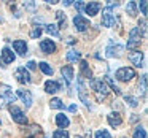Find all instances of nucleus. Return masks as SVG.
Instances as JSON below:
<instances>
[{
    "instance_id": "obj_1",
    "label": "nucleus",
    "mask_w": 148,
    "mask_h": 138,
    "mask_svg": "<svg viewBox=\"0 0 148 138\" xmlns=\"http://www.w3.org/2000/svg\"><path fill=\"white\" fill-rule=\"evenodd\" d=\"M89 86H91V89L94 90L97 100H103L107 97V94H108V87H107L105 81L99 80V78H91V80H89Z\"/></svg>"
},
{
    "instance_id": "obj_2",
    "label": "nucleus",
    "mask_w": 148,
    "mask_h": 138,
    "mask_svg": "<svg viewBox=\"0 0 148 138\" xmlns=\"http://www.w3.org/2000/svg\"><path fill=\"white\" fill-rule=\"evenodd\" d=\"M140 38H142L140 30H138L137 27L131 29V32H129V41H127V46H126V48H127L129 51H135V48L140 46V41H142Z\"/></svg>"
},
{
    "instance_id": "obj_3",
    "label": "nucleus",
    "mask_w": 148,
    "mask_h": 138,
    "mask_svg": "<svg viewBox=\"0 0 148 138\" xmlns=\"http://www.w3.org/2000/svg\"><path fill=\"white\" fill-rule=\"evenodd\" d=\"M115 76H116V80L124 81V83H126V81H131L132 78H135V70H134V68H131V67H121V68L116 70Z\"/></svg>"
},
{
    "instance_id": "obj_4",
    "label": "nucleus",
    "mask_w": 148,
    "mask_h": 138,
    "mask_svg": "<svg viewBox=\"0 0 148 138\" xmlns=\"http://www.w3.org/2000/svg\"><path fill=\"white\" fill-rule=\"evenodd\" d=\"M8 109H10V114H11V118H13L14 122H18V124H21V125L27 124V116L24 114V111H23L21 108H18V106L11 105Z\"/></svg>"
},
{
    "instance_id": "obj_5",
    "label": "nucleus",
    "mask_w": 148,
    "mask_h": 138,
    "mask_svg": "<svg viewBox=\"0 0 148 138\" xmlns=\"http://www.w3.org/2000/svg\"><path fill=\"white\" fill-rule=\"evenodd\" d=\"M0 97L3 100H7L8 103H14L16 102V94L13 92L8 84H0Z\"/></svg>"
},
{
    "instance_id": "obj_6",
    "label": "nucleus",
    "mask_w": 148,
    "mask_h": 138,
    "mask_svg": "<svg viewBox=\"0 0 148 138\" xmlns=\"http://www.w3.org/2000/svg\"><path fill=\"white\" fill-rule=\"evenodd\" d=\"M73 24H75V29H77L78 32H84V30H88L91 27L89 19L84 18L83 14H77V16L73 18Z\"/></svg>"
},
{
    "instance_id": "obj_7",
    "label": "nucleus",
    "mask_w": 148,
    "mask_h": 138,
    "mask_svg": "<svg viewBox=\"0 0 148 138\" xmlns=\"http://www.w3.org/2000/svg\"><path fill=\"white\" fill-rule=\"evenodd\" d=\"M14 78H16L19 83H23V84H29L30 81H32V78H30V73H29V70H27L26 67H19L16 71H14Z\"/></svg>"
},
{
    "instance_id": "obj_8",
    "label": "nucleus",
    "mask_w": 148,
    "mask_h": 138,
    "mask_svg": "<svg viewBox=\"0 0 148 138\" xmlns=\"http://www.w3.org/2000/svg\"><path fill=\"white\" fill-rule=\"evenodd\" d=\"M127 57L135 67H143V52L142 51H137V49H135V51H131Z\"/></svg>"
},
{
    "instance_id": "obj_9",
    "label": "nucleus",
    "mask_w": 148,
    "mask_h": 138,
    "mask_svg": "<svg viewBox=\"0 0 148 138\" xmlns=\"http://www.w3.org/2000/svg\"><path fill=\"white\" fill-rule=\"evenodd\" d=\"M83 10L86 11L89 16H96V14L102 10V3H100V2H89V3L84 5Z\"/></svg>"
},
{
    "instance_id": "obj_10",
    "label": "nucleus",
    "mask_w": 148,
    "mask_h": 138,
    "mask_svg": "<svg viewBox=\"0 0 148 138\" xmlns=\"http://www.w3.org/2000/svg\"><path fill=\"white\" fill-rule=\"evenodd\" d=\"M123 51H124V46H121V45H110L105 49L107 57H119L123 54Z\"/></svg>"
},
{
    "instance_id": "obj_11",
    "label": "nucleus",
    "mask_w": 148,
    "mask_h": 138,
    "mask_svg": "<svg viewBox=\"0 0 148 138\" xmlns=\"http://www.w3.org/2000/svg\"><path fill=\"white\" fill-rule=\"evenodd\" d=\"M102 26H103V27H112V26H115V16L112 14V11H110L108 8H103Z\"/></svg>"
},
{
    "instance_id": "obj_12",
    "label": "nucleus",
    "mask_w": 148,
    "mask_h": 138,
    "mask_svg": "<svg viewBox=\"0 0 148 138\" xmlns=\"http://www.w3.org/2000/svg\"><path fill=\"white\" fill-rule=\"evenodd\" d=\"M78 95H80L81 102L84 105L89 106V99L86 97V87H84V83H83V78L81 76H78Z\"/></svg>"
},
{
    "instance_id": "obj_13",
    "label": "nucleus",
    "mask_w": 148,
    "mask_h": 138,
    "mask_svg": "<svg viewBox=\"0 0 148 138\" xmlns=\"http://www.w3.org/2000/svg\"><path fill=\"white\" fill-rule=\"evenodd\" d=\"M40 49H42L45 54H51L56 51V43L53 40H42L40 41Z\"/></svg>"
},
{
    "instance_id": "obj_14",
    "label": "nucleus",
    "mask_w": 148,
    "mask_h": 138,
    "mask_svg": "<svg viewBox=\"0 0 148 138\" xmlns=\"http://www.w3.org/2000/svg\"><path fill=\"white\" fill-rule=\"evenodd\" d=\"M16 97H19L21 100L24 102V105L29 108L30 105H32V94L29 92V90H24V89H18L16 92Z\"/></svg>"
},
{
    "instance_id": "obj_15",
    "label": "nucleus",
    "mask_w": 148,
    "mask_h": 138,
    "mask_svg": "<svg viewBox=\"0 0 148 138\" xmlns=\"http://www.w3.org/2000/svg\"><path fill=\"white\" fill-rule=\"evenodd\" d=\"M61 73H62V76H64V80L67 84H70L72 81H73V67H72V65H64V67L61 68Z\"/></svg>"
},
{
    "instance_id": "obj_16",
    "label": "nucleus",
    "mask_w": 148,
    "mask_h": 138,
    "mask_svg": "<svg viewBox=\"0 0 148 138\" xmlns=\"http://www.w3.org/2000/svg\"><path fill=\"white\" fill-rule=\"evenodd\" d=\"M14 54H13V51H11L8 46H5L3 49H2V62L3 64H11V62H14Z\"/></svg>"
},
{
    "instance_id": "obj_17",
    "label": "nucleus",
    "mask_w": 148,
    "mask_h": 138,
    "mask_svg": "<svg viewBox=\"0 0 148 138\" xmlns=\"http://www.w3.org/2000/svg\"><path fill=\"white\" fill-rule=\"evenodd\" d=\"M107 119H108V124L112 125V127H119V125L123 124V118L119 113H110L108 116H107Z\"/></svg>"
},
{
    "instance_id": "obj_18",
    "label": "nucleus",
    "mask_w": 148,
    "mask_h": 138,
    "mask_svg": "<svg viewBox=\"0 0 148 138\" xmlns=\"http://www.w3.org/2000/svg\"><path fill=\"white\" fill-rule=\"evenodd\" d=\"M13 48L16 49V52L19 56H26L27 54V45L24 40H14L13 41Z\"/></svg>"
},
{
    "instance_id": "obj_19",
    "label": "nucleus",
    "mask_w": 148,
    "mask_h": 138,
    "mask_svg": "<svg viewBox=\"0 0 148 138\" xmlns=\"http://www.w3.org/2000/svg\"><path fill=\"white\" fill-rule=\"evenodd\" d=\"M45 90L48 94H54V92H58V90H61V84H59L58 81L49 80V81H46V83H45Z\"/></svg>"
},
{
    "instance_id": "obj_20",
    "label": "nucleus",
    "mask_w": 148,
    "mask_h": 138,
    "mask_svg": "<svg viewBox=\"0 0 148 138\" xmlns=\"http://www.w3.org/2000/svg\"><path fill=\"white\" fill-rule=\"evenodd\" d=\"M56 124H58V127H61L62 130H64L65 127H69V124H70V121H69V118L65 114H62V113H59L58 116H56Z\"/></svg>"
},
{
    "instance_id": "obj_21",
    "label": "nucleus",
    "mask_w": 148,
    "mask_h": 138,
    "mask_svg": "<svg viewBox=\"0 0 148 138\" xmlns=\"http://www.w3.org/2000/svg\"><path fill=\"white\" fill-rule=\"evenodd\" d=\"M80 70H81V75H83L84 78H89V80H91V76H92V71H91L88 62H84V61L80 62ZM83 76H81V78H83Z\"/></svg>"
},
{
    "instance_id": "obj_22",
    "label": "nucleus",
    "mask_w": 148,
    "mask_h": 138,
    "mask_svg": "<svg viewBox=\"0 0 148 138\" xmlns=\"http://www.w3.org/2000/svg\"><path fill=\"white\" fill-rule=\"evenodd\" d=\"M46 32L49 33V35H53V37H56V38H61V33H59V30H58V27L54 26V24H48L46 26Z\"/></svg>"
},
{
    "instance_id": "obj_23",
    "label": "nucleus",
    "mask_w": 148,
    "mask_h": 138,
    "mask_svg": "<svg viewBox=\"0 0 148 138\" xmlns=\"http://www.w3.org/2000/svg\"><path fill=\"white\" fill-rule=\"evenodd\" d=\"M38 65H40V68H42V71H43V73H45V75H48V76H51V75L54 73L53 67H51L49 64H46V62H40Z\"/></svg>"
},
{
    "instance_id": "obj_24",
    "label": "nucleus",
    "mask_w": 148,
    "mask_h": 138,
    "mask_svg": "<svg viewBox=\"0 0 148 138\" xmlns=\"http://www.w3.org/2000/svg\"><path fill=\"white\" fill-rule=\"evenodd\" d=\"M126 11H127V14H131V16H135V14H137V5H135V2H127Z\"/></svg>"
},
{
    "instance_id": "obj_25",
    "label": "nucleus",
    "mask_w": 148,
    "mask_h": 138,
    "mask_svg": "<svg viewBox=\"0 0 148 138\" xmlns=\"http://www.w3.org/2000/svg\"><path fill=\"white\" fill-rule=\"evenodd\" d=\"M65 59H67L69 62H73V61H77V59H80V52L75 51V49H70V51L65 54Z\"/></svg>"
},
{
    "instance_id": "obj_26",
    "label": "nucleus",
    "mask_w": 148,
    "mask_h": 138,
    "mask_svg": "<svg viewBox=\"0 0 148 138\" xmlns=\"http://www.w3.org/2000/svg\"><path fill=\"white\" fill-rule=\"evenodd\" d=\"M134 138H147V130L143 127H137L134 130Z\"/></svg>"
},
{
    "instance_id": "obj_27",
    "label": "nucleus",
    "mask_w": 148,
    "mask_h": 138,
    "mask_svg": "<svg viewBox=\"0 0 148 138\" xmlns=\"http://www.w3.org/2000/svg\"><path fill=\"white\" fill-rule=\"evenodd\" d=\"M49 105H51V108H56V109H62V108H64V103H62L61 99H53L51 102H49Z\"/></svg>"
},
{
    "instance_id": "obj_28",
    "label": "nucleus",
    "mask_w": 148,
    "mask_h": 138,
    "mask_svg": "<svg viewBox=\"0 0 148 138\" xmlns=\"http://www.w3.org/2000/svg\"><path fill=\"white\" fill-rule=\"evenodd\" d=\"M105 80H107V83L110 84V87L113 89V92H115V94H121V89H119V87L116 86V84H115V81H113L112 78H110V76H105Z\"/></svg>"
},
{
    "instance_id": "obj_29",
    "label": "nucleus",
    "mask_w": 148,
    "mask_h": 138,
    "mask_svg": "<svg viewBox=\"0 0 148 138\" xmlns=\"http://www.w3.org/2000/svg\"><path fill=\"white\" fill-rule=\"evenodd\" d=\"M96 138H112V135H110L108 130H105V128H100V130L96 132Z\"/></svg>"
},
{
    "instance_id": "obj_30",
    "label": "nucleus",
    "mask_w": 148,
    "mask_h": 138,
    "mask_svg": "<svg viewBox=\"0 0 148 138\" xmlns=\"http://www.w3.org/2000/svg\"><path fill=\"white\" fill-rule=\"evenodd\" d=\"M56 19H58V22L61 27H65V14L62 13V11H58V13H56Z\"/></svg>"
},
{
    "instance_id": "obj_31",
    "label": "nucleus",
    "mask_w": 148,
    "mask_h": 138,
    "mask_svg": "<svg viewBox=\"0 0 148 138\" xmlns=\"http://www.w3.org/2000/svg\"><path fill=\"white\" fill-rule=\"evenodd\" d=\"M42 32H43V29L40 26H35L32 29V32H30V37H32V38H38L40 35H42Z\"/></svg>"
},
{
    "instance_id": "obj_32",
    "label": "nucleus",
    "mask_w": 148,
    "mask_h": 138,
    "mask_svg": "<svg viewBox=\"0 0 148 138\" xmlns=\"http://www.w3.org/2000/svg\"><path fill=\"white\" fill-rule=\"evenodd\" d=\"M124 99H126V102L129 103V106H132V108H135V106L138 105V100L135 99V97H132V95H126Z\"/></svg>"
},
{
    "instance_id": "obj_33",
    "label": "nucleus",
    "mask_w": 148,
    "mask_h": 138,
    "mask_svg": "<svg viewBox=\"0 0 148 138\" xmlns=\"http://www.w3.org/2000/svg\"><path fill=\"white\" fill-rule=\"evenodd\" d=\"M53 138H69V133L65 130H56L54 133H53Z\"/></svg>"
},
{
    "instance_id": "obj_34",
    "label": "nucleus",
    "mask_w": 148,
    "mask_h": 138,
    "mask_svg": "<svg viewBox=\"0 0 148 138\" xmlns=\"http://www.w3.org/2000/svg\"><path fill=\"white\" fill-rule=\"evenodd\" d=\"M137 29H138V30L142 29V37H145V35H147V21H145V19H142L140 22H138V27H137Z\"/></svg>"
},
{
    "instance_id": "obj_35",
    "label": "nucleus",
    "mask_w": 148,
    "mask_h": 138,
    "mask_svg": "<svg viewBox=\"0 0 148 138\" xmlns=\"http://www.w3.org/2000/svg\"><path fill=\"white\" fill-rule=\"evenodd\" d=\"M138 8H140L142 14H143V16H147V2H140V3H138Z\"/></svg>"
},
{
    "instance_id": "obj_36",
    "label": "nucleus",
    "mask_w": 148,
    "mask_h": 138,
    "mask_svg": "<svg viewBox=\"0 0 148 138\" xmlns=\"http://www.w3.org/2000/svg\"><path fill=\"white\" fill-rule=\"evenodd\" d=\"M147 92V75L142 76V94Z\"/></svg>"
},
{
    "instance_id": "obj_37",
    "label": "nucleus",
    "mask_w": 148,
    "mask_h": 138,
    "mask_svg": "<svg viewBox=\"0 0 148 138\" xmlns=\"http://www.w3.org/2000/svg\"><path fill=\"white\" fill-rule=\"evenodd\" d=\"M75 8H77L78 11H81L84 8V2H77V3H75Z\"/></svg>"
},
{
    "instance_id": "obj_38",
    "label": "nucleus",
    "mask_w": 148,
    "mask_h": 138,
    "mask_svg": "<svg viewBox=\"0 0 148 138\" xmlns=\"http://www.w3.org/2000/svg\"><path fill=\"white\" fill-rule=\"evenodd\" d=\"M35 67H37V64H35L34 61L27 62V68H29V70H35Z\"/></svg>"
},
{
    "instance_id": "obj_39",
    "label": "nucleus",
    "mask_w": 148,
    "mask_h": 138,
    "mask_svg": "<svg viewBox=\"0 0 148 138\" xmlns=\"http://www.w3.org/2000/svg\"><path fill=\"white\" fill-rule=\"evenodd\" d=\"M69 109H70L72 113H75V111H77V105H70V106H69Z\"/></svg>"
},
{
    "instance_id": "obj_40",
    "label": "nucleus",
    "mask_w": 148,
    "mask_h": 138,
    "mask_svg": "<svg viewBox=\"0 0 148 138\" xmlns=\"http://www.w3.org/2000/svg\"><path fill=\"white\" fill-rule=\"evenodd\" d=\"M62 3H64L65 7H70V5H72V0H64V2H62Z\"/></svg>"
},
{
    "instance_id": "obj_41",
    "label": "nucleus",
    "mask_w": 148,
    "mask_h": 138,
    "mask_svg": "<svg viewBox=\"0 0 148 138\" xmlns=\"http://www.w3.org/2000/svg\"><path fill=\"white\" fill-rule=\"evenodd\" d=\"M2 64H3V62H2V59H0V67H3V65H2Z\"/></svg>"
},
{
    "instance_id": "obj_42",
    "label": "nucleus",
    "mask_w": 148,
    "mask_h": 138,
    "mask_svg": "<svg viewBox=\"0 0 148 138\" xmlns=\"http://www.w3.org/2000/svg\"><path fill=\"white\" fill-rule=\"evenodd\" d=\"M77 138H84V137H77Z\"/></svg>"
},
{
    "instance_id": "obj_43",
    "label": "nucleus",
    "mask_w": 148,
    "mask_h": 138,
    "mask_svg": "<svg viewBox=\"0 0 148 138\" xmlns=\"http://www.w3.org/2000/svg\"><path fill=\"white\" fill-rule=\"evenodd\" d=\"M29 138H34V137H29Z\"/></svg>"
},
{
    "instance_id": "obj_44",
    "label": "nucleus",
    "mask_w": 148,
    "mask_h": 138,
    "mask_svg": "<svg viewBox=\"0 0 148 138\" xmlns=\"http://www.w3.org/2000/svg\"><path fill=\"white\" fill-rule=\"evenodd\" d=\"M124 138H126V137H124Z\"/></svg>"
}]
</instances>
